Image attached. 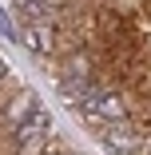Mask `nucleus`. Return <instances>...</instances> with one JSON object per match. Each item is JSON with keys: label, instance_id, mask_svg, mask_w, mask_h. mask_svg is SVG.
Returning a JSON list of instances; mask_svg holds the SVG:
<instances>
[{"label": "nucleus", "instance_id": "7", "mask_svg": "<svg viewBox=\"0 0 151 155\" xmlns=\"http://www.w3.org/2000/svg\"><path fill=\"white\" fill-rule=\"evenodd\" d=\"M4 72H8V68H4V60H0V80H4Z\"/></svg>", "mask_w": 151, "mask_h": 155}, {"label": "nucleus", "instance_id": "3", "mask_svg": "<svg viewBox=\"0 0 151 155\" xmlns=\"http://www.w3.org/2000/svg\"><path fill=\"white\" fill-rule=\"evenodd\" d=\"M48 135H52V111L40 107V104L16 123V139H20V143H44Z\"/></svg>", "mask_w": 151, "mask_h": 155}, {"label": "nucleus", "instance_id": "4", "mask_svg": "<svg viewBox=\"0 0 151 155\" xmlns=\"http://www.w3.org/2000/svg\"><path fill=\"white\" fill-rule=\"evenodd\" d=\"M103 143H107V151H115V155H131V151H135L143 139H139V131L131 127V123H123V119H119L115 127L103 135Z\"/></svg>", "mask_w": 151, "mask_h": 155}, {"label": "nucleus", "instance_id": "6", "mask_svg": "<svg viewBox=\"0 0 151 155\" xmlns=\"http://www.w3.org/2000/svg\"><path fill=\"white\" fill-rule=\"evenodd\" d=\"M0 36H8V40L16 36V28H12V20H8V12H4V8H0Z\"/></svg>", "mask_w": 151, "mask_h": 155}, {"label": "nucleus", "instance_id": "2", "mask_svg": "<svg viewBox=\"0 0 151 155\" xmlns=\"http://www.w3.org/2000/svg\"><path fill=\"white\" fill-rule=\"evenodd\" d=\"M20 44L32 48L36 56H48V52L56 48V24H52V16H44V20H24Z\"/></svg>", "mask_w": 151, "mask_h": 155}, {"label": "nucleus", "instance_id": "5", "mask_svg": "<svg viewBox=\"0 0 151 155\" xmlns=\"http://www.w3.org/2000/svg\"><path fill=\"white\" fill-rule=\"evenodd\" d=\"M36 104H40V100H36V96H32V91H20V96H16V100H12V107H8V119H12V123H20V119H24V115H28V111H32V107H36Z\"/></svg>", "mask_w": 151, "mask_h": 155}, {"label": "nucleus", "instance_id": "1", "mask_svg": "<svg viewBox=\"0 0 151 155\" xmlns=\"http://www.w3.org/2000/svg\"><path fill=\"white\" fill-rule=\"evenodd\" d=\"M84 104V111L92 115V119H103V123H119V119H127V104H123V96L119 91H87V96L80 100Z\"/></svg>", "mask_w": 151, "mask_h": 155}]
</instances>
